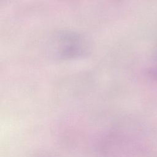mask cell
I'll use <instances>...</instances> for the list:
<instances>
[{"instance_id": "2", "label": "cell", "mask_w": 157, "mask_h": 157, "mask_svg": "<svg viewBox=\"0 0 157 157\" xmlns=\"http://www.w3.org/2000/svg\"><path fill=\"white\" fill-rule=\"evenodd\" d=\"M155 66H156V68H155V72L156 73V74H157V59H156V64H155Z\"/></svg>"}, {"instance_id": "1", "label": "cell", "mask_w": 157, "mask_h": 157, "mask_svg": "<svg viewBox=\"0 0 157 157\" xmlns=\"http://www.w3.org/2000/svg\"><path fill=\"white\" fill-rule=\"evenodd\" d=\"M49 51L59 60H71L86 56L90 50L88 40L83 34L72 30L55 32L49 40Z\"/></svg>"}]
</instances>
